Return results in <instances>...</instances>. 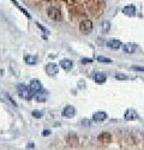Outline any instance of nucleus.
I'll use <instances>...</instances> for the list:
<instances>
[{"label":"nucleus","instance_id":"obj_18","mask_svg":"<svg viewBox=\"0 0 144 150\" xmlns=\"http://www.w3.org/2000/svg\"><path fill=\"white\" fill-rule=\"evenodd\" d=\"M11 1H12V3H13V4H15V5H16V6H17V7H18V8H19V10L22 11V12H23V13H24V15H27V17H28V18H30V15L28 13V12H27L25 10H24V8H22V7H20V6L18 5V3L16 1V0H11Z\"/></svg>","mask_w":144,"mask_h":150},{"label":"nucleus","instance_id":"obj_6","mask_svg":"<svg viewBox=\"0 0 144 150\" xmlns=\"http://www.w3.org/2000/svg\"><path fill=\"white\" fill-rule=\"evenodd\" d=\"M75 114H76V109L73 106H66L63 110V115L66 118H72Z\"/></svg>","mask_w":144,"mask_h":150},{"label":"nucleus","instance_id":"obj_7","mask_svg":"<svg viewBox=\"0 0 144 150\" xmlns=\"http://www.w3.org/2000/svg\"><path fill=\"white\" fill-rule=\"evenodd\" d=\"M123 13L128 17H133L136 15V7L133 5H127L123 8Z\"/></svg>","mask_w":144,"mask_h":150},{"label":"nucleus","instance_id":"obj_14","mask_svg":"<svg viewBox=\"0 0 144 150\" xmlns=\"http://www.w3.org/2000/svg\"><path fill=\"white\" fill-rule=\"evenodd\" d=\"M101 30H102L103 34H107L108 31L111 30V23L108 21H103L102 24H101Z\"/></svg>","mask_w":144,"mask_h":150},{"label":"nucleus","instance_id":"obj_3","mask_svg":"<svg viewBox=\"0 0 144 150\" xmlns=\"http://www.w3.org/2000/svg\"><path fill=\"white\" fill-rule=\"evenodd\" d=\"M79 30L83 33V34H89L91 30H92V22L89 21V19H84L80 22L79 24Z\"/></svg>","mask_w":144,"mask_h":150},{"label":"nucleus","instance_id":"obj_21","mask_svg":"<svg viewBox=\"0 0 144 150\" xmlns=\"http://www.w3.org/2000/svg\"><path fill=\"white\" fill-rule=\"evenodd\" d=\"M36 101H37V102H44L46 101V96H43L41 94H37V95H36Z\"/></svg>","mask_w":144,"mask_h":150},{"label":"nucleus","instance_id":"obj_2","mask_svg":"<svg viewBox=\"0 0 144 150\" xmlns=\"http://www.w3.org/2000/svg\"><path fill=\"white\" fill-rule=\"evenodd\" d=\"M18 93H19V95L22 97H24L25 100H31L34 97V95H35V93L31 90L30 86H29V88H27L24 84H19L18 85Z\"/></svg>","mask_w":144,"mask_h":150},{"label":"nucleus","instance_id":"obj_11","mask_svg":"<svg viewBox=\"0 0 144 150\" xmlns=\"http://www.w3.org/2000/svg\"><path fill=\"white\" fill-rule=\"evenodd\" d=\"M107 119V114L104 113V112H96V113H94L92 115V120L94 121H103Z\"/></svg>","mask_w":144,"mask_h":150},{"label":"nucleus","instance_id":"obj_25","mask_svg":"<svg viewBox=\"0 0 144 150\" xmlns=\"http://www.w3.org/2000/svg\"><path fill=\"white\" fill-rule=\"evenodd\" d=\"M49 133H51L49 131H43L42 132V136H47V134H49Z\"/></svg>","mask_w":144,"mask_h":150},{"label":"nucleus","instance_id":"obj_9","mask_svg":"<svg viewBox=\"0 0 144 150\" xmlns=\"http://www.w3.org/2000/svg\"><path fill=\"white\" fill-rule=\"evenodd\" d=\"M30 88H31V90L36 94V93H40L41 90H42V84L39 82V81H36V79H34V81H31L30 82Z\"/></svg>","mask_w":144,"mask_h":150},{"label":"nucleus","instance_id":"obj_13","mask_svg":"<svg viewBox=\"0 0 144 150\" xmlns=\"http://www.w3.org/2000/svg\"><path fill=\"white\" fill-rule=\"evenodd\" d=\"M94 79H95L96 83H104V82H106L104 74H102L101 72H96V73H94Z\"/></svg>","mask_w":144,"mask_h":150},{"label":"nucleus","instance_id":"obj_23","mask_svg":"<svg viewBox=\"0 0 144 150\" xmlns=\"http://www.w3.org/2000/svg\"><path fill=\"white\" fill-rule=\"evenodd\" d=\"M91 61H92V59H89V58H84L80 60L82 64H88V62H91Z\"/></svg>","mask_w":144,"mask_h":150},{"label":"nucleus","instance_id":"obj_22","mask_svg":"<svg viewBox=\"0 0 144 150\" xmlns=\"http://www.w3.org/2000/svg\"><path fill=\"white\" fill-rule=\"evenodd\" d=\"M132 70H135V71H140V72H144V66H137V65H133L131 67Z\"/></svg>","mask_w":144,"mask_h":150},{"label":"nucleus","instance_id":"obj_5","mask_svg":"<svg viewBox=\"0 0 144 150\" xmlns=\"http://www.w3.org/2000/svg\"><path fill=\"white\" fill-rule=\"evenodd\" d=\"M124 118H125V120H126V121H132V120H137V119H138V114H137V112H136L135 109L130 108V109H127V110L125 112V114H124Z\"/></svg>","mask_w":144,"mask_h":150},{"label":"nucleus","instance_id":"obj_10","mask_svg":"<svg viewBox=\"0 0 144 150\" xmlns=\"http://www.w3.org/2000/svg\"><path fill=\"white\" fill-rule=\"evenodd\" d=\"M123 51L125 53H130V54L131 53H135L137 51V46L135 43H125L123 46Z\"/></svg>","mask_w":144,"mask_h":150},{"label":"nucleus","instance_id":"obj_16","mask_svg":"<svg viewBox=\"0 0 144 150\" xmlns=\"http://www.w3.org/2000/svg\"><path fill=\"white\" fill-rule=\"evenodd\" d=\"M99 139L103 143H108V142H111V134H108V133H102L100 134L99 137Z\"/></svg>","mask_w":144,"mask_h":150},{"label":"nucleus","instance_id":"obj_4","mask_svg":"<svg viewBox=\"0 0 144 150\" xmlns=\"http://www.w3.org/2000/svg\"><path fill=\"white\" fill-rule=\"evenodd\" d=\"M59 72V69H58V65L54 64V62H49V64L46 65V73L48 74V76H55V74Z\"/></svg>","mask_w":144,"mask_h":150},{"label":"nucleus","instance_id":"obj_15","mask_svg":"<svg viewBox=\"0 0 144 150\" xmlns=\"http://www.w3.org/2000/svg\"><path fill=\"white\" fill-rule=\"evenodd\" d=\"M24 60H25V62L28 65H35L36 62H37V58L34 57V55H27L24 58Z\"/></svg>","mask_w":144,"mask_h":150},{"label":"nucleus","instance_id":"obj_12","mask_svg":"<svg viewBox=\"0 0 144 150\" xmlns=\"http://www.w3.org/2000/svg\"><path fill=\"white\" fill-rule=\"evenodd\" d=\"M60 66H61L64 70H71L73 64H72V61L68 59H63V60H60Z\"/></svg>","mask_w":144,"mask_h":150},{"label":"nucleus","instance_id":"obj_24","mask_svg":"<svg viewBox=\"0 0 144 150\" xmlns=\"http://www.w3.org/2000/svg\"><path fill=\"white\" fill-rule=\"evenodd\" d=\"M27 148H28V149H32V148H35V144H31V143H30V144H28Z\"/></svg>","mask_w":144,"mask_h":150},{"label":"nucleus","instance_id":"obj_8","mask_svg":"<svg viewBox=\"0 0 144 150\" xmlns=\"http://www.w3.org/2000/svg\"><path fill=\"white\" fill-rule=\"evenodd\" d=\"M106 46H107L108 48H111V49H119L120 46H121V41L115 40V39H113V40H108V41L106 42Z\"/></svg>","mask_w":144,"mask_h":150},{"label":"nucleus","instance_id":"obj_20","mask_svg":"<svg viewBox=\"0 0 144 150\" xmlns=\"http://www.w3.org/2000/svg\"><path fill=\"white\" fill-rule=\"evenodd\" d=\"M32 117L36 118V119H40V118L43 117V113H42V112H40V110H34L32 112Z\"/></svg>","mask_w":144,"mask_h":150},{"label":"nucleus","instance_id":"obj_17","mask_svg":"<svg viewBox=\"0 0 144 150\" xmlns=\"http://www.w3.org/2000/svg\"><path fill=\"white\" fill-rule=\"evenodd\" d=\"M97 61L99 62H103V64H112V59L106 58V57H97Z\"/></svg>","mask_w":144,"mask_h":150},{"label":"nucleus","instance_id":"obj_1","mask_svg":"<svg viewBox=\"0 0 144 150\" xmlns=\"http://www.w3.org/2000/svg\"><path fill=\"white\" fill-rule=\"evenodd\" d=\"M47 15H48V18L51 21H54V22H61L63 19V15H61V11L56 7H48L47 10Z\"/></svg>","mask_w":144,"mask_h":150},{"label":"nucleus","instance_id":"obj_19","mask_svg":"<svg viewBox=\"0 0 144 150\" xmlns=\"http://www.w3.org/2000/svg\"><path fill=\"white\" fill-rule=\"evenodd\" d=\"M115 78L119 79V81H126V79H128V77L126 76V74H123V73H116Z\"/></svg>","mask_w":144,"mask_h":150}]
</instances>
